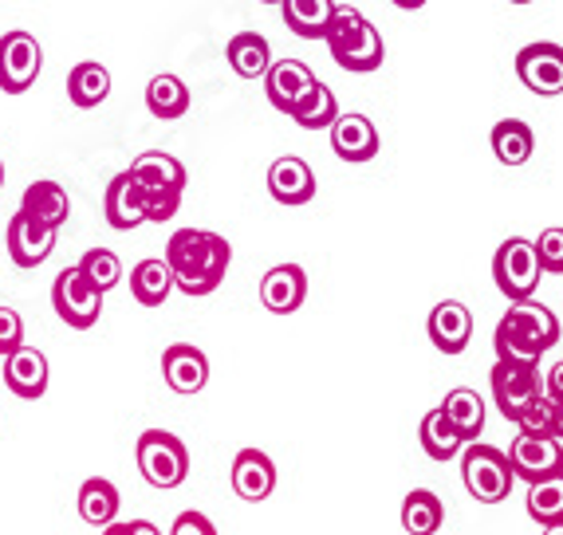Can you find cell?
I'll return each mask as SVG.
<instances>
[{"label":"cell","instance_id":"8d00e7d4","mask_svg":"<svg viewBox=\"0 0 563 535\" xmlns=\"http://www.w3.org/2000/svg\"><path fill=\"white\" fill-rule=\"evenodd\" d=\"M555 413H560V402H552L548 394H540L525 413H520L517 430L532 433V437H555Z\"/></svg>","mask_w":563,"mask_h":535},{"label":"cell","instance_id":"ba28073f","mask_svg":"<svg viewBox=\"0 0 563 535\" xmlns=\"http://www.w3.org/2000/svg\"><path fill=\"white\" fill-rule=\"evenodd\" d=\"M52 308H56V315L67 327L87 331L103 315V291L95 288L76 264V268H64L56 276V283H52Z\"/></svg>","mask_w":563,"mask_h":535},{"label":"cell","instance_id":"681fc988","mask_svg":"<svg viewBox=\"0 0 563 535\" xmlns=\"http://www.w3.org/2000/svg\"><path fill=\"white\" fill-rule=\"evenodd\" d=\"M268 4H280V0H268Z\"/></svg>","mask_w":563,"mask_h":535},{"label":"cell","instance_id":"484cf974","mask_svg":"<svg viewBox=\"0 0 563 535\" xmlns=\"http://www.w3.org/2000/svg\"><path fill=\"white\" fill-rule=\"evenodd\" d=\"M174 291V272L162 256H151V260H139L131 272V296L142 303V308H162Z\"/></svg>","mask_w":563,"mask_h":535},{"label":"cell","instance_id":"bcb514c9","mask_svg":"<svg viewBox=\"0 0 563 535\" xmlns=\"http://www.w3.org/2000/svg\"><path fill=\"white\" fill-rule=\"evenodd\" d=\"M540 535H563V524H552V527H544Z\"/></svg>","mask_w":563,"mask_h":535},{"label":"cell","instance_id":"4316f807","mask_svg":"<svg viewBox=\"0 0 563 535\" xmlns=\"http://www.w3.org/2000/svg\"><path fill=\"white\" fill-rule=\"evenodd\" d=\"M107 94H111V71H107L103 64L84 59V64L71 67V76H67V99H71L79 111H91V107L107 103Z\"/></svg>","mask_w":563,"mask_h":535},{"label":"cell","instance_id":"e0dca14e","mask_svg":"<svg viewBox=\"0 0 563 535\" xmlns=\"http://www.w3.org/2000/svg\"><path fill=\"white\" fill-rule=\"evenodd\" d=\"M303 300H308V276H303L300 264H276L264 272L261 303L273 315H291V311L303 308Z\"/></svg>","mask_w":563,"mask_h":535},{"label":"cell","instance_id":"52a82bcc","mask_svg":"<svg viewBox=\"0 0 563 535\" xmlns=\"http://www.w3.org/2000/svg\"><path fill=\"white\" fill-rule=\"evenodd\" d=\"M488 382H493V402H497V410L505 413L508 422H520V413L544 394V386H540V363L497 358Z\"/></svg>","mask_w":563,"mask_h":535},{"label":"cell","instance_id":"e575fe53","mask_svg":"<svg viewBox=\"0 0 563 535\" xmlns=\"http://www.w3.org/2000/svg\"><path fill=\"white\" fill-rule=\"evenodd\" d=\"M528 516L540 527L563 524V472L540 484H528Z\"/></svg>","mask_w":563,"mask_h":535},{"label":"cell","instance_id":"30bf717a","mask_svg":"<svg viewBox=\"0 0 563 535\" xmlns=\"http://www.w3.org/2000/svg\"><path fill=\"white\" fill-rule=\"evenodd\" d=\"M508 465H512V477L525 480V484L552 480L563 472V442H555V437L517 433L512 445H508Z\"/></svg>","mask_w":563,"mask_h":535},{"label":"cell","instance_id":"8fae6325","mask_svg":"<svg viewBox=\"0 0 563 535\" xmlns=\"http://www.w3.org/2000/svg\"><path fill=\"white\" fill-rule=\"evenodd\" d=\"M517 76L532 94H563V47L560 44H528L517 56Z\"/></svg>","mask_w":563,"mask_h":535},{"label":"cell","instance_id":"ffe728a7","mask_svg":"<svg viewBox=\"0 0 563 535\" xmlns=\"http://www.w3.org/2000/svg\"><path fill=\"white\" fill-rule=\"evenodd\" d=\"M276 489V465L268 453L261 449H241L233 457V492L249 504H261Z\"/></svg>","mask_w":563,"mask_h":535},{"label":"cell","instance_id":"3957f363","mask_svg":"<svg viewBox=\"0 0 563 535\" xmlns=\"http://www.w3.org/2000/svg\"><path fill=\"white\" fill-rule=\"evenodd\" d=\"M323 44H328L331 59H335L343 71H358V76L383 67V59H386L383 36H378V29L358 9H339L335 20H331L328 36H323Z\"/></svg>","mask_w":563,"mask_h":535},{"label":"cell","instance_id":"5b68a950","mask_svg":"<svg viewBox=\"0 0 563 535\" xmlns=\"http://www.w3.org/2000/svg\"><path fill=\"white\" fill-rule=\"evenodd\" d=\"M139 472L146 477V484L169 492L186 484L189 477V449L181 437L166 430H146L139 437Z\"/></svg>","mask_w":563,"mask_h":535},{"label":"cell","instance_id":"b9f144b4","mask_svg":"<svg viewBox=\"0 0 563 535\" xmlns=\"http://www.w3.org/2000/svg\"><path fill=\"white\" fill-rule=\"evenodd\" d=\"M544 394L552 398V402H563V363H555V367L548 370V378H544Z\"/></svg>","mask_w":563,"mask_h":535},{"label":"cell","instance_id":"ee69618b","mask_svg":"<svg viewBox=\"0 0 563 535\" xmlns=\"http://www.w3.org/2000/svg\"><path fill=\"white\" fill-rule=\"evenodd\" d=\"M390 4H398V9H406V12H418V9H426V0H390Z\"/></svg>","mask_w":563,"mask_h":535},{"label":"cell","instance_id":"83f0119b","mask_svg":"<svg viewBox=\"0 0 563 535\" xmlns=\"http://www.w3.org/2000/svg\"><path fill=\"white\" fill-rule=\"evenodd\" d=\"M131 174L142 189H186V166L174 154L146 151L131 161Z\"/></svg>","mask_w":563,"mask_h":535},{"label":"cell","instance_id":"d6986e66","mask_svg":"<svg viewBox=\"0 0 563 535\" xmlns=\"http://www.w3.org/2000/svg\"><path fill=\"white\" fill-rule=\"evenodd\" d=\"M268 193H273L280 205H308L316 198V174L303 158L296 154H284L268 166Z\"/></svg>","mask_w":563,"mask_h":535},{"label":"cell","instance_id":"d590c367","mask_svg":"<svg viewBox=\"0 0 563 535\" xmlns=\"http://www.w3.org/2000/svg\"><path fill=\"white\" fill-rule=\"evenodd\" d=\"M79 272L107 296V291L122 280V260L111 253V248H91V253H84V260H79Z\"/></svg>","mask_w":563,"mask_h":535},{"label":"cell","instance_id":"cb8c5ba5","mask_svg":"<svg viewBox=\"0 0 563 535\" xmlns=\"http://www.w3.org/2000/svg\"><path fill=\"white\" fill-rule=\"evenodd\" d=\"M225 59L241 79H264V71L273 67V47L261 32H236L225 44Z\"/></svg>","mask_w":563,"mask_h":535},{"label":"cell","instance_id":"d6a6232c","mask_svg":"<svg viewBox=\"0 0 563 535\" xmlns=\"http://www.w3.org/2000/svg\"><path fill=\"white\" fill-rule=\"evenodd\" d=\"M445 524V504L442 497H433L430 489H413L402 500V527L406 535H433Z\"/></svg>","mask_w":563,"mask_h":535},{"label":"cell","instance_id":"4fadbf2b","mask_svg":"<svg viewBox=\"0 0 563 535\" xmlns=\"http://www.w3.org/2000/svg\"><path fill=\"white\" fill-rule=\"evenodd\" d=\"M4 245L16 268H40L56 248V229L40 225L29 213H12L9 229H4Z\"/></svg>","mask_w":563,"mask_h":535},{"label":"cell","instance_id":"7dc6e473","mask_svg":"<svg viewBox=\"0 0 563 535\" xmlns=\"http://www.w3.org/2000/svg\"><path fill=\"white\" fill-rule=\"evenodd\" d=\"M508 4H532V0H508Z\"/></svg>","mask_w":563,"mask_h":535},{"label":"cell","instance_id":"836d02e7","mask_svg":"<svg viewBox=\"0 0 563 535\" xmlns=\"http://www.w3.org/2000/svg\"><path fill=\"white\" fill-rule=\"evenodd\" d=\"M291 123L303 126V131H331V123L339 119V99L335 91H331L328 83H316L311 87V94L303 99L296 111L288 114Z\"/></svg>","mask_w":563,"mask_h":535},{"label":"cell","instance_id":"ac0fdd59","mask_svg":"<svg viewBox=\"0 0 563 535\" xmlns=\"http://www.w3.org/2000/svg\"><path fill=\"white\" fill-rule=\"evenodd\" d=\"M426 331H430V343L442 350V355H461L473 338V311L461 300H442L430 311Z\"/></svg>","mask_w":563,"mask_h":535},{"label":"cell","instance_id":"277c9868","mask_svg":"<svg viewBox=\"0 0 563 535\" xmlns=\"http://www.w3.org/2000/svg\"><path fill=\"white\" fill-rule=\"evenodd\" d=\"M461 480H465L470 497L481 500V504H500L512 492V484H517L512 465H508V453L481 442H470L461 449Z\"/></svg>","mask_w":563,"mask_h":535},{"label":"cell","instance_id":"603a6c76","mask_svg":"<svg viewBox=\"0 0 563 535\" xmlns=\"http://www.w3.org/2000/svg\"><path fill=\"white\" fill-rule=\"evenodd\" d=\"M20 213H29L32 221L47 229H59L71 216V201H67V189L59 181H32L24 189V201H20Z\"/></svg>","mask_w":563,"mask_h":535},{"label":"cell","instance_id":"4dcf8cb0","mask_svg":"<svg viewBox=\"0 0 563 535\" xmlns=\"http://www.w3.org/2000/svg\"><path fill=\"white\" fill-rule=\"evenodd\" d=\"M442 413L453 422V430L465 437V445L477 442L481 433H485V402H481L477 390H450L442 402Z\"/></svg>","mask_w":563,"mask_h":535},{"label":"cell","instance_id":"6da1fadb","mask_svg":"<svg viewBox=\"0 0 563 535\" xmlns=\"http://www.w3.org/2000/svg\"><path fill=\"white\" fill-rule=\"evenodd\" d=\"M162 260L169 264L178 291L209 296L225 280L229 264H233V245L221 233H209V229H178V233L169 236Z\"/></svg>","mask_w":563,"mask_h":535},{"label":"cell","instance_id":"d4e9b609","mask_svg":"<svg viewBox=\"0 0 563 535\" xmlns=\"http://www.w3.org/2000/svg\"><path fill=\"white\" fill-rule=\"evenodd\" d=\"M119 508H122V497L107 477H91L79 484V516L84 524L91 527H107L119 520Z\"/></svg>","mask_w":563,"mask_h":535},{"label":"cell","instance_id":"60d3db41","mask_svg":"<svg viewBox=\"0 0 563 535\" xmlns=\"http://www.w3.org/2000/svg\"><path fill=\"white\" fill-rule=\"evenodd\" d=\"M169 535H217V527L206 512H181L174 520V527H169Z\"/></svg>","mask_w":563,"mask_h":535},{"label":"cell","instance_id":"9c48e42d","mask_svg":"<svg viewBox=\"0 0 563 535\" xmlns=\"http://www.w3.org/2000/svg\"><path fill=\"white\" fill-rule=\"evenodd\" d=\"M44 67V52H40L32 32H9L0 36V91L4 94H24L40 79Z\"/></svg>","mask_w":563,"mask_h":535},{"label":"cell","instance_id":"74e56055","mask_svg":"<svg viewBox=\"0 0 563 535\" xmlns=\"http://www.w3.org/2000/svg\"><path fill=\"white\" fill-rule=\"evenodd\" d=\"M536 245V256H540V268L552 276H563V229H544Z\"/></svg>","mask_w":563,"mask_h":535},{"label":"cell","instance_id":"c3c4849f","mask_svg":"<svg viewBox=\"0 0 563 535\" xmlns=\"http://www.w3.org/2000/svg\"><path fill=\"white\" fill-rule=\"evenodd\" d=\"M0 186H4V161H0Z\"/></svg>","mask_w":563,"mask_h":535},{"label":"cell","instance_id":"ab89813d","mask_svg":"<svg viewBox=\"0 0 563 535\" xmlns=\"http://www.w3.org/2000/svg\"><path fill=\"white\" fill-rule=\"evenodd\" d=\"M16 347H24V320L20 311L0 308V358H9Z\"/></svg>","mask_w":563,"mask_h":535},{"label":"cell","instance_id":"44dd1931","mask_svg":"<svg viewBox=\"0 0 563 535\" xmlns=\"http://www.w3.org/2000/svg\"><path fill=\"white\" fill-rule=\"evenodd\" d=\"M4 386L24 402H36L47 390V358L36 347H16L4 358Z\"/></svg>","mask_w":563,"mask_h":535},{"label":"cell","instance_id":"5bb4252c","mask_svg":"<svg viewBox=\"0 0 563 535\" xmlns=\"http://www.w3.org/2000/svg\"><path fill=\"white\" fill-rule=\"evenodd\" d=\"M378 146H383V138H378L375 123L366 119V114H339L335 123H331V151H335L339 161H351V166H363V161H371L378 154Z\"/></svg>","mask_w":563,"mask_h":535},{"label":"cell","instance_id":"f6af8a7d","mask_svg":"<svg viewBox=\"0 0 563 535\" xmlns=\"http://www.w3.org/2000/svg\"><path fill=\"white\" fill-rule=\"evenodd\" d=\"M103 535H126V524H107Z\"/></svg>","mask_w":563,"mask_h":535},{"label":"cell","instance_id":"2e32d148","mask_svg":"<svg viewBox=\"0 0 563 535\" xmlns=\"http://www.w3.org/2000/svg\"><path fill=\"white\" fill-rule=\"evenodd\" d=\"M103 213H107V225L119 229V233H131V229L146 225V189L139 186V178H134L131 169H122L119 178L107 186Z\"/></svg>","mask_w":563,"mask_h":535},{"label":"cell","instance_id":"7402d4cb","mask_svg":"<svg viewBox=\"0 0 563 535\" xmlns=\"http://www.w3.org/2000/svg\"><path fill=\"white\" fill-rule=\"evenodd\" d=\"M284 24H288L291 36L300 40H323L335 20L339 4L335 0H280Z\"/></svg>","mask_w":563,"mask_h":535},{"label":"cell","instance_id":"7c38bea8","mask_svg":"<svg viewBox=\"0 0 563 535\" xmlns=\"http://www.w3.org/2000/svg\"><path fill=\"white\" fill-rule=\"evenodd\" d=\"M316 83H320L316 71H311L308 64H300V59H276V64L264 71V94H268V103L280 114L296 111Z\"/></svg>","mask_w":563,"mask_h":535},{"label":"cell","instance_id":"9a60e30c","mask_svg":"<svg viewBox=\"0 0 563 535\" xmlns=\"http://www.w3.org/2000/svg\"><path fill=\"white\" fill-rule=\"evenodd\" d=\"M162 378L174 394H201L209 382V358L206 350H198L194 343H174L162 355Z\"/></svg>","mask_w":563,"mask_h":535},{"label":"cell","instance_id":"7a4b0ae2","mask_svg":"<svg viewBox=\"0 0 563 535\" xmlns=\"http://www.w3.org/2000/svg\"><path fill=\"white\" fill-rule=\"evenodd\" d=\"M555 343H560V320L552 308L536 300L508 303L497 331H493L497 358H512V363H540V355L552 350Z\"/></svg>","mask_w":563,"mask_h":535},{"label":"cell","instance_id":"f1b7e54d","mask_svg":"<svg viewBox=\"0 0 563 535\" xmlns=\"http://www.w3.org/2000/svg\"><path fill=\"white\" fill-rule=\"evenodd\" d=\"M536 151V134L525 119H500L493 126V154L500 166H525Z\"/></svg>","mask_w":563,"mask_h":535},{"label":"cell","instance_id":"7bdbcfd3","mask_svg":"<svg viewBox=\"0 0 563 535\" xmlns=\"http://www.w3.org/2000/svg\"><path fill=\"white\" fill-rule=\"evenodd\" d=\"M126 535H162V532L151 524V520H131V524H126Z\"/></svg>","mask_w":563,"mask_h":535},{"label":"cell","instance_id":"8992f818","mask_svg":"<svg viewBox=\"0 0 563 535\" xmlns=\"http://www.w3.org/2000/svg\"><path fill=\"white\" fill-rule=\"evenodd\" d=\"M540 276H544V268H540V256H536V245L528 236H508L493 256V280L505 291L508 303L532 300Z\"/></svg>","mask_w":563,"mask_h":535},{"label":"cell","instance_id":"1f68e13d","mask_svg":"<svg viewBox=\"0 0 563 535\" xmlns=\"http://www.w3.org/2000/svg\"><path fill=\"white\" fill-rule=\"evenodd\" d=\"M146 111L154 119H162V123H174V119H181L189 111V87L178 76H169V71L166 76H154L146 83Z\"/></svg>","mask_w":563,"mask_h":535},{"label":"cell","instance_id":"f35d334b","mask_svg":"<svg viewBox=\"0 0 563 535\" xmlns=\"http://www.w3.org/2000/svg\"><path fill=\"white\" fill-rule=\"evenodd\" d=\"M181 209V189H146V221L162 225Z\"/></svg>","mask_w":563,"mask_h":535},{"label":"cell","instance_id":"f546056e","mask_svg":"<svg viewBox=\"0 0 563 535\" xmlns=\"http://www.w3.org/2000/svg\"><path fill=\"white\" fill-rule=\"evenodd\" d=\"M418 442H422V449H426V457H430V460H453V457H461V449H465V437L453 430V422L442 413V405L422 417Z\"/></svg>","mask_w":563,"mask_h":535}]
</instances>
